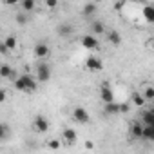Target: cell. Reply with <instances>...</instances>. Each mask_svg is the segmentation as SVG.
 Returning <instances> with one entry per match:
<instances>
[{"label": "cell", "mask_w": 154, "mask_h": 154, "mask_svg": "<svg viewBox=\"0 0 154 154\" xmlns=\"http://www.w3.org/2000/svg\"><path fill=\"white\" fill-rule=\"evenodd\" d=\"M131 100H132V103H134L136 107H143V105H145V98L141 96V93H132Z\"/></svg>", "instance_id": "7402d4cb"}, {"label": "cell", "mask_w": 154, "mask_h": 154, "mask_svg": "<svg viewBox=\"0 0 154 154\" xmlns=\"http://www.w3.org/2000/svg\"><path fill=\"white\" fill-rule=\"evenodd\" d=\"M58 35H60V36H63V38H67L69 35H72V26H69L67 22L60 24V26H58Z\"/></svg>", "instance_id": "9a60e30c"}, {"label": "cell", "mask_w": 154, "mask_h": 154, "mask_svg": "<svg viewBox=\"0 0 154 154\" xmlns=\"http://www.w3.org/2000/svg\"><path fill=\"white\" fill-rule=\"evenodd\" d=\"M141 131H143L141 122H132V123H131V136H132V138L140 140V138H141Z\"/></svg>", "instance_id": "7c38bea8"}, {"label": "cell", "mask_w": 154, "mask_h": 154, "mask_svg": "<svg viewBox=\"0 0 154 154\" xmlns=\"http://www.w3.org/2000/svg\"><path fill=\"white\" fill-rule=\"evenodd\" d=\"M141 138L147 140V141H152V140H154V125H143Z\"/></svg>", "instance_id": "5bb4252c"}, {"label": "cell", "mask_w": 154, "mask_h": 154, "mask_svg": "<svg viewBox=\"0 0 154 154\" xmlns=\"http://www.w3.org/2000/svg\"><path fill=\"white\" fill-rule=\"evenodd\" d=\"M103 33H105V24H103L102 20H94V22L91 24V35L100 36V35H103Z\"/></svg>", "instance_id": "30bf717a"}, {"label": "cell", "mask_w": 154, "mask_h": 154, "mask_svg": "<svg viewBox=\"0 0 154 154\" xmlns=\"http://www.w3.org/2000/svg\"><path fill=\"white\" fill-rule=\"evenodd\" d=\"M93 147H94V145H93V141H85V149H87V150H91Z\"/></svg>", "instance_id": "1f68e13d"}, {"label": "cell", "mask_w": 154, "mask_h": 154, "mask_svg": "<svg viewBox=\"0 0 154 154\" xmlns=\"http://www.w3.org/2000/svg\"><path fill=\"white\" fill-rule=\"evenodd\" d=\"M105 114H118L120 112V103H116V102H109V103H105Z\"/></svg>", "instance_id": "d6986e66"}, {"label": "cell", "mask_w": 154, "mask_h": 154, "mask_svg": "<svg viewBox=\"0 0 154 154\" xmlns=\"http://www.w3.org/2000/svg\"><path fill=\"white\" fill-rule=\"evenodd\" d=\"M4 4L6 6H17V4H20V0H4Z\"/></svg>", "instance_id": "f546056e"}, {"label": "cell", "mask_w": 154, "mask_h": 154, "mask_svg": "<svg viewBox=\"0 0 154 154\" xmlns=\"http://www.w3.org/2000/svg\"><path fill=\"white\" fill-rule=\"evenodd\" d=\"M17 44H18V42H17V36H13V35H9V36L4 38V45H6L9 51H15V49H17Z\"/></svg>", "instance_id": "44dd1931"}, {"label": "cell", "mask_w": 154, "mask_h": 154, "mask_svg": "<svg viewBox=\"0 0 154 154\" xmlns=\"http://www.w3.org/2000/svg\"><path fill=\"white\" fill-rule=\"evenodd\" d=\"M141 96L145 98V102H150V100H154V89L149 85V87H145V91L141 93Z\"/></svg>", "instance_id": "603a6c76"}, {"label": "cell", "mask_w": 154, "mask_h": 154, "mask_svg": "<svg viewBox=\"0 0 154 154\" xmlns=\"http://www.w3.org/2000/svg\"><path fill=\"white\" fill-rule=\"evenodd\" d=\"M140 122H141V125H154V111H152V109L143 111Z\"/></svg>", "instance_id": "8fae6325"}, {"label": "cell", "mask_w": 154, "mask_h": 154, "mask_svg": "<svg viewBox=\"0 0 154 154\" xmlns=\"http://www.w3.org/2000/svg\"><path fill=\"white\" fill-rule=\"evenodd\" d=\"M0 78L4 80H9V78H15V71L9 63H2L0 65Z\"/></svg>", "instance_id": "9c48e42d"}, {"label": "cell", "mask_w": 154, "mask_h": 154, "mask_svg": "<svg viewBox=\"0 0 154 154\" xmlns=\"http://www.w3.org/2000/svg\"><path fill=\"white\" fill-rule=\"evenodd\" d=\"M72 120H74L76 123H82V125H85V123H89L91 116H89V112H87L84 107H76V109L72 111Z\"/></svg>", "instance_id": "7a4b0ae2"}, {"label": "cell", "mask_w": 154, "mask_h": 154, "mask_svg": "<svg viewBox=\"0 0 154 154\" xmlns=\"http://www.w3.org/2000/svg\"><path fill=\"white\" fill-rule=\"evenodd\" d=\"M80 42H82V47H85V49H89V51H94V49L100 47L98 38H96L94 35H85V36H82Z\"/></svg>", "instance_id": "5b68a950"}, {"label": "cell", "mask_w": 154, "mask_h": 154, "mask_svg": "<svg viewBox=\"0 0 154 154\" xmlns=\"http://www.w3.org/2000/svg\"><path fill=\"white\" fill-rule=\"evenodd\" d=\"M20 8L24 13H31L36 8V0H20Z\"/></svg>", "instance_id": "4fadbf2b"}, {"label": "cell", "mask_w": 154, "mask_h": 154, "mask_svg": "<svg viewBox=\"0 0 154 154\" xmlns=\"http://www.w3.org/2000/svg\"><path fill=\"white\" fill-rule=\"evenodd\" d=\"M33 53H35V56H36V58H47V56L51 54V47H49L47 44L40 42V44H36V45H35Z\"/></svg>", "instance_id": "ba28073f"}, {"label": "cell", "mask_w": 154, "mask_h": 154, "mask_svg": "<svg viewBox=\"0 0 154 154\" xmlns=\"http://www.w3.org/2000/svg\"><path fill=\"white\" fill-rule=\"evenodd\" d=\"M49 149H60V141H58V140L49 141Z\"/></svg>", "instance_id": "f1b7e54d"}, {"label": "cell", "mask_w": 154, "mask_h": 154, "mask_svg": "<svg viewBox=\"0 0 154 154\" xmlns=\"http://www.w3.org/2000/svg\"><path fill=\"white\" fill-rule=\"evenodd\" d=\"M33 129H35L36 132H40V134L47 132V131H49V120H47L45 116L38 114V116L35 118V122H33Z\"/></svg>", "instance_id": "277c9868"}, {"label": "cell", "mask_w": 154, "mask_h": 154, "mask_svg": "<svg viewBox=\"0 0 154 154\" xmlns=\"http://www.w3.org/2000/svg\"><path fill=\"white\" fill-rule=\"evenodd\" d=\"M127 2H140V0H127Z\"/></svg>", "instance_id": "d6a6232c"}, {"label": "cell", "mask_w": 154, "mask_h": 154, "mask_svg": "<svg viewBox=\"0 0 154 154\" xmlns=\"http://www.w3.org/2000/svg\"><path fill=\"white\" fill-rule=\"evenodd\" d=\"M100 98H102L103 103L114 102V93H112V89H111V85H109L107 82H105V84L102 85V89H100Z\"/></svg>", "instance_id": "52a82bcc"}, {"label": "cell", "mask_w": 154, "mask_h": 154, "mask_svg": "<svg viewBox=\"0 0 154 154\" xmlns=\"http://www.w3.org/2000/svg\"><path fill=\"white\" fill-rule=\"evenodd\" d=\"M107 40L112 44V45H122V35L118 31H109L107 33Z\"/></svg>", "instance_id": "2e32d148"}, {"label": "cell", "mask_w": 154, "mask_h": 154, "mask_svg": "<svg viewBox=\"0 0 154 154\" xmlns=\"http://www.w3.org/2000/svg\"><path fill=\"white\" fill-rule=\"evenodd\" d=\"M36 85H38V82H36V78H33L31 74H22V76H17L15 78V89L18 93H27V94L35 93Z\"/></svg>", "instance_id": "6da1fadb"}, {"label": "cell", "mask_w": 154, "mask_h": 154, "mask_svg": "<svg viewBox=\"0 0 154 154\" xmlns=\"http://www.w3.org/2000/svg\"><path fill=\"white\" fill-rule=\"evenodd\" d=\"M63 140L69 141V143H74L76 140H78V134H76L74 129H65V131H63Z\"/></svg>", "instance_id": "e0dca14e"}, {"label": "cell", "mask_w": 154, "mask_h": 154, "mask_svg": "<svg viewBox=\"0 0 154 154\" xmlns=\"http://www.w3.org/2000/svg\"><path fill=\"white\" fill-rule=\"evenodd\" d=\"M9 53H11V51L4 45V42H0V54H4V56H6V54H9Z\"/></svg>", "instance_id": "4316f807"}, {"label": "cell", "mask_w": 154, "mask_h": 154, "mask_svg": "<svg viewBox=\"0 0 154 154\" xmlns=\"http://www.w3.org/2000/svg\"><path fill=\"white\" fill-rule=\"evenodd\" d=\"M8 136H9V125L0 123V140H6Z\"/></svg>", "instance_id": "cb8c5ba5"}, {"label": "cell", "mask_w": 154, "mask_h": 154, "mask_svg": "<svg viewBox=\"0 0 154 154\" xmlns=\"http://www.w3.org/2000/svg\"><path fill=\"white\" fill-rule=\"evenodd\" d=\"M17 22H18L20 26H26V24H27V17H26L24 11H20V13L17 15Z\"/></svg>", "instance_id": "d4e9b609"}, {"label": "cell", "mask_w": 154, "mask_h": 154, "mask_svg": "<svg viewBox=\"0 0 154 154\" xmlns=\"http://www.w3.org/2000/svg\"><path fill=\"white\" fill-rule=\"evenodd\" d=\"M51 78V67L47 63H38L36 65V82H47Z\"/></svg>", "instance_id": "3957f363"}, {"label": "cell", "mask_w": 154, "mask_h": 154, "mask_svg": "<svg viewBox=\"0 0 154 154\" xmlns=\"http://www.w3.org/2000/svg\"><path fill=\"white\" fill-rule=\"evenodd\" d=\"M143 18H145L149 24L154 22V8H152V6H145V8H143Z\"/></svg>", "instance_id": "ffe728a7"}, {"label": "cell", "mask_w": 154, "mask_h": 154, "mask_svg": "<svg viewBox=\"0 0 154 154\" xmlns=\"http://www.w3.org/2000/svg\"><path fill=\"white\" fill-rule=\"evenodd\" d=\"M85 67H87V71L96 72V71H102V69H103V63H102L100 58H96V56H89V58L85 60Z\"/></svg>", "instance_id": "8992f818"}, {"label": "cell", "mask_w": 154, "mask_h": 154, "mask_svg": "<svg viewBox=\"0 0 154 154\" xmlns=\"http://www.w3.org/2000/svg\"><path fill=\"white\" fill-rule=\"evenodd\" d=\"M8 100V93H6V89H0V103H4Z\"/></svg>", "instance_id": "83f0119b"}, {"label": "cell", "mask_w": 154, "mask_h": 154, "mask_svg": "<svg viewBox=\"0 0 154 154\" xmlns=\"http://www.w3.org/2000/svg\"><path fill=\"white\" fill-rule=\"evenodd\" d=\"M45 6H47L49 9H56V6H58V0H45Z\"/></svg>", "instance_id": "484cf974"}, {"label": "cell", "mask_w": 154, "mask_h": 154, "mask_svg": "<svg viewBox=\"0 0 154 154\" xmlns=\"http://www.w3.org/2000/svg\"><path fill=\"white\" fill-rule=\"evenodd\" d=\"M127 111H129V105L127 103H122L120 105V112H127Z\"/></svg>", "instance_id": "4dcf8cb0"}, {"label": "cell", "mask_w": 154, "mask_h": 154, "mask_svg": "<svg viewBox=\"0 0 154 154\" xmlns=\"http://www.w3.org/2000/svg\"><path fill=\"white\" fill-rule=\"evenodd\" d=\"M96 4H93V2H89V4H85L84 6V9H82V15L84 17H93V15H96Z\"/></svg>", "instance_id": "ac0fdd59"}]
</instances>
